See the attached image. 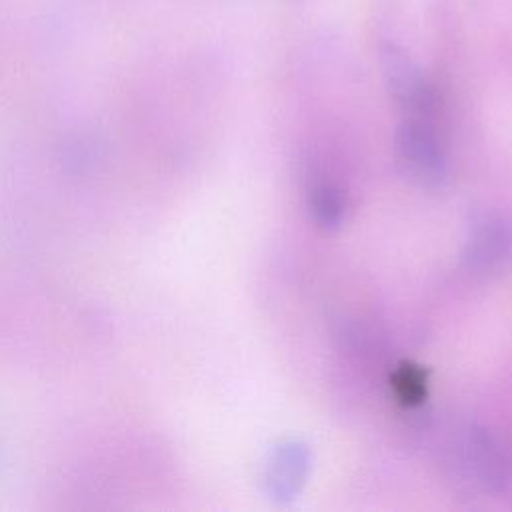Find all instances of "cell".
Wrapping results in <instances>:
<instances>
[{
	"label": "cell",
	"mask_w": 512,
	"mask_h": 512,
	"mask_svg": "<svg viewBox=\"0 0 512 512\" xmlns=\"http://www.w3.org/2000/svg\"><path fill=\"white\" fill-rule=\"evenodd\" d=\"M104 374H54L0 354V496L76 510L136 404Z\"/></svg>",
	"instance_id": "obj_1"
},
{
	"label": "cell",
	"mask_w": 512,
	"mask_h": 512,
	"mask_svg": "<svg viewBox=\"0 0 512 512\" xmlns=\"http://www.w3.org/2000/svg\"><path fill=\"white\" fill-rule=\"evenodd\" d=\"M114 324L54 254L0 216V354L56 374L108 372Z\"/></svg>",
	"instance_id": "obj_2"
},
{
	"label": "cell",
	"mask_w": 512,
	"mask_h": 512,
	"mask_svg": "<svg viewBox=\"0 0 512 512\" xmlns=\"http://www.w3.org/2000/svg\"><path fill=\"white\" fill-rule=\"evenodd\" d=\"M450 464L468 484L488 494H498L512 482V446L490 426L476 424L458 434Z\"/></svg>",
	"instance_id": "obj_3"
},
{
	"label": "cell",
	"mask_w": 512,
	"mask_h": 512,
	"mask_svg": "<svg viewBox=\"0 0 512 512\" xmlns=\"http://www.w3.org/2000/svg\"><path fill=\"white\" fill-rule=\"evenodd\" d=\"M462 260L478 276H494L512 264V222L498 212H482L468 226Z\"/></svg>",
	"instance_id": "obj_4"
},
{
	"label": "cell",
	"mask_w": 512,
	"mask_h": 512,
	"mask_svg": "<svg viewBox=\"0 0 512 512\" xmlns=\"http://www.w3.org/2000/svg\"><path fill=\"white\" fill-rule=\"evenodd\" d=\"M396 152L406 174L426 188L442 186L448 176L444 148L426 118L406 120L396 134Z\"/></svg>",
	"instance_id": "obj_5"
},
{
	"label": "cell",
	"mask_w": 512,
	"mask_h": 512,
	"mask_svg": "<svg viewBox=\"0 0 512 512\" xmlns=\"http://www.w3.org/2000/svg\"><path fill=\"white\" fill-rule=\"evenodd\" d=\"M382 70L392 98L412 118H428L438 108V92L422 68L396 46H384Z\"/></svg>",
	"instance_id": "obj_6"
},
{
	"label": "cell",
	"mask_w": 512,
	"mask_h": 512,
	"mask_svg": "<svg viewBox=\"0 0 512 512\" xmlns=\"http://www.w3.org/2000/svg\"><path fill=\"white\" fill-rule=\"evenodd\" d=\"M310 452L298 440H286L274 448L266 464V490L276 502L294 500L308 476Z\"/></svg>",
	"instance_id": "obj_7"
},
{
	"label": "cell",
	"mask_w": 512,
	"mask_h": 512,
	"mask_svg": "<svg viewBox=\"0 0 512 512\" xmlns=\"http://www.w3.org/2000/svg\"><path fill=\"white\" fill-rule=\"evenodd\" d=\"M346 206V194L334 182L320 180L308 192L310 216L324 230H334L344 222Z\"/></svg>",
	"instance_id": "obj_8"
},
{
	"label": "cell",
	"mask_w": 512,
	"mask_h": 512,
	"mask_svg": "<svg viewBox=\"0 0 512 512\" xmlns=\"http://www.w3.org/2000/svg\"><path fill=\"white\" fill-rule=\"evenodd\" d=\"M390 386L400 404L418 406L428 394L426 370L414 362H400L390 374Z\"/></svg>",
	"instance_id": "obj_9"
}]
</instances>
